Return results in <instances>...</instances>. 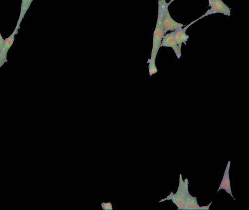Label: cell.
Returning <instances> with one entry per match:
<instances>
[{
	"label": "cell",
	"mask_w": 249,
	"mask_h": 210,
	"mask_svg": "<svg viewBox=\"0 0 249 210\" xmlns=\"http://www.w3.org/2000/svg\"><path fill=\"white\" fill-rule=\"evenodd\" d=\"M198 20V19L191 22L188 25L185 26L183 28H181L175 31V39L178 46L181 48L182 43L186 44L189 36L186 33L187 29L193 23Z\"/></svg>",
	"instance_id": "cell-7"
},
{
	"label": "cell",
	"mask_w": 249,
	"mask_h": 210,
	"mask_svg": "<svg viewBox=\"0 0 249 210\" xmlns=\"http://www.w3.org/2000/svg\"><path fill=\"white\" fill-rule=\"evenodd\" d=\"M149 64L148 68L150 76L158 72V69L156 65V62L151 61L150 59L148 60L147 62Z\"/></svg>",
	"instance_id": "cell-10"
},
{
	"label": "cell",
	"mask_w": 249,
	"mask_h": 210,
	"mask_svg": "<svg viewBox=\"0 0 249 210\" xmlns=\"http://www.w3.org/2000/svg\"><path fill=\"white\" fill-rule=\"evenodd\" d=\"M33 1V0H21L20 11L16 27L20 28L21 22L24 18L26 12L29 9Z\"/></svg>",
	"instance_id": "cell-9"
},
{
	"label": "cell",
	"mask_w": 249,
	"mask_h": 210,
	"mask_svg": "<svg viewBox=\"0 0 249 210\" xmlns=\"http://www.w3.org/2000/svg\"><path fill=\"white\" fill-rule=\"evenodd\" d=\"M4 41L5 39L3 38L0 32V53L3 50L4 45Z\"/></svg>",
	"instance_id": "cell-12"
},
{
	"label": "cell",
	"mask_w": 249,
	"mask_h": 210,
	"mask_svg": "<svg viewBox=\"0 0 249 210\" xmlns=\"http://www.w3.org/2000/svg\"><path fill=\"white\" fill-rule=\"evenodd\" d=\"M230 165L231 161H229L226 167L223 178L222 179V181L220 183L219 188L217 192H218L220 190L223 189L228 193L230 194L231 195V196L233 198V199L235 200L231 193L230 184V180L229 177V170L230 168Z\"/></svg>",
	"instance_id": "cell-8"
},
{
	"label": "cell",
	"mask_w": 249,
	"mask_h": 210,
	"mask_svg": "<svg viewBox=\"0 0 249 210\" xmlns=\"http://www.w3.org/2000/svg\"><path fill=\"white\" fill-rule=\"evenodd\" d=\"M168 3L166 0H159L158 14L156 27L153 33V45L150 59L156 62V57L160 47L161 40L165 35L162 25V17Z\"/></svg>",
	"instance_id": "cell-2"
},
{
	"label": "cell",
	"mask_w": 249,
	"mask_h": 210,
	"mask_svg": "<svg viewBox=\"0 0 249 210\" xmlns=\"http://www.w3.org/2000/svg\"><path fill=\"white\" fill-rule=\"evenodd\" d=\"M175 31L165 34L162 39L160 47L171 48L178 59L181 56V48L177 44L175 39Z\"/></svg>",
	"instance_id": "cell-5"
},
{
	"label": "cell",
	"mask_w": 249,
	"mask_h": 210,
	"mask_svg": "<svg viewBox=\"0 0 249 210\" xmlns=\"http://www.w3.org/2000/svg\"><path fill=\"white\" fill-rule=\"evenodd\" d=\"M212 203V202H211L208 205H207L206 206L200 207L199 210H209V207Z\"/></svg>",
	"instance_id": "cell-13"
},
{
	"label": "cell",
	"mask_w": 249,
	"mask_h": 210,
	"mask_svg": "<svg viewBox=\"0 0 249 210\" xmlns=\"http://www.w3.org/2000/svg\"><path fill=\"white\" fill-rule=\"evenodd\" d=\"M208 2L210 9L198 18L199 20L206 16L216 13H221L227 16H231L230 8L222 0H208Z\"/></svg>",
	"instance_id": "cell-3"
},
{
	"label": "cell",
	"mask_w": 249,
	"mask_h": 210,
	"mask_svg": "<svg viewBox=\"0 0 249 210\" xmlns=\"http://www.w3.org/2000/svg\"><path fill=\"white\" fill-rule=\"evenodd\" d=\"M19 28L16 26V28L12 34L5 39L4 45L1 52L0 53V68L4 63L7 62V53L10 48L13 45L15 40V36L18 34Z\"/></svg>",
	"instance_id": "cell-6"
},
{
	"label": "cell",
	"mask_w": 249,
	"mask_h": 210,
	"mask_svg": "<svg viewBox=\"0 0 249 210\" xmlns=\"http://www.w3.org/2000/svg\"><path fill=\"white\" fill-rule=\"evenodd\" d=\"M188 180H183L180 174L179 185L176 193L171 192L170 194L159 202L166 200H172L178 210H199L200 206L197 203L196 198L192 196L189 192Z\"/></svg>",
	"instance_id": "cell-1"
},
{
	"label": "cell",
	"mask_w": 249,
	"mask_h": 210,
	"mask_svg": "<svg viewBox=\"0 0 249 210\" xmlns=\"http://www.w3.org/2000/svg\"><path fill=\"white\" fill-rule=\"evenodd\" d=\"M102 207L104 210H112V205L110 203H103L101 204Z\"/></svg>",
	"instance_id": "cell-11"
},
{
	"label": "cell",
	"mask_w": 249,
	"mask_h": 210,
	"mask_svg": "<svg viewBox=\"0 0 249 210\" xmlns=\"http://www.w3.org/2000/svg\"><path fill=\"white\" fill-rule=\"evenodd\" d=\"M174 0H171L165 8L162 20V25L165 34L169 31H174L177 30L184 26V24L178 22L174 20L168 10V6Z\"/></svg>",
	"instance_id": "cell-4"
}]
</instances>
